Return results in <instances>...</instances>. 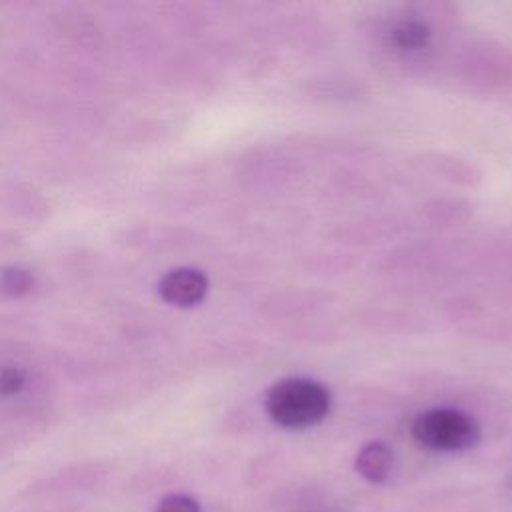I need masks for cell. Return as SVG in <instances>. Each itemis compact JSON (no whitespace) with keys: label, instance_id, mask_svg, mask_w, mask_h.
<instances>
[{"label":"cell","instance_id":"1","mask_svg":"<svg viewBox=\"0 0 512 512\" xmlns=\"http://www.w3.org/2000/svg\"><path fill=\"white\" fill-rule=\"evenodd\" d=\"M330 406V390L310 378H284L270 386L264 398L270 420L288 430H302L322 422Z\"/></svg>","mask_w":512,"mask_h":512},{"label":"cell","instance_id":"2","mask_svg":"<svg viewBox=\"0 0 512 512\" xmlns=\"http://www.w3.org/2000/svg\"><path fill=\"white\" fill-rule=\"evenodd\" d=\"M410 430L414 440L430 450L462 452L480 442L478 422L470 414L452 408H432L420 412Z\"/></svg>","mask_w":512,"mask_h":512},{"label":"cell","instance_id":"3","mask_svg":"<svg viewBox=\"0 0 512 512\" xmlns=\"http://www.w3.org/2000/svg\"><path fill=\"white\" fill-rule=\"evenodd\" d=\"M208 278L198 268H174L158 282V294L164 302L176 308H192L204 300Z\"/></svg>","mask_w":512,"mask_h":512},{"label":"cell","instance_id":"4","mask_svg":"<svg viewBox=\"0 0 512 512\" xmlns=\"http://www.w3.org/2000/svg\"><path fill=\"white\" fill-rule=\"evenodd\" d=\"M394 468V454L384 442H368L356 454V470L370 482H384Z\"/></svg>","mask_w":512,"mask_h":512},{"label":"cell","instance_id":"5","mask_svg":"<svg viewBox=\"0 0 512 512\" xmlns=\"http://www.w3.org/2000/svg\"><path fill=\"white\" fill-rule=\"evenodd\" d=\"M430 40V28L418 20L398 22L392 30V42L402 50H420Z\"/></svg>","mask_w":512,"mask_h":512},{"label":"cell","instance_id":"6","mask_svg":"<svg viewBox=\"0 0 512 512\" xmlns=\"http://www.w3.org/2000/svg\"><path fill=\"white\" fill-rule=\"evenodd\" d=\"M156 512H200V506L194 498L186 494H168L158 504Z\"/></svg>","mask_w":512,"mask_h":512},{"label":"cell","instance_id":"7","mask_svg":"<svg viewBox=\"0 0 512 512\" xmlns=\"http://www.w3.org/2000/svg\"><path fill=\"white\" fill-rule=\"evenodd\" d=\"M24 386V372L18 368H6L0 372V392L14 394Z\"/></svg>","mask_w":512,"mask_h":512},{"label":"cell","instance_id":"8","mask_svg":"<svg viewBox=\"0 0 512 512\" xmlns=\"http://www.w3.org/2000/svg\"><path fill=\"white\" fill-rule=\"evenodd\" d=\"M2 286L10 292H22L30 286V276L24 270H8L2 274Z\"/></svg>","mask_w":512,"mask_h":512}]
</instances>
